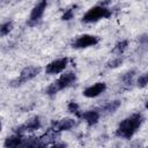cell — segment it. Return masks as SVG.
Wrapping results in <instances>:
<instances>
[{"label":"cell","instance_id":"44dd1931","mask_svg":"<svg viewBox=\"0 0 148 148\" xmlns=\"http://www.w3.org/2000/svg\"><path fill=\"white\" fill-rule=\"evenodd\" d=\"M1 128H2V124H1V120H0V132H1Z\"/></svg>","mask_w":148,"mask_h":148},{"label":"cell","instance_id":"ba28073f","mask_svg":"<svg viewBox=\"0 0 148 148\" xmlns=\"http://www.w3.org/2000/svg\"><path fill=\"white\" fill-rule=\"evenodd\" d=\"M40 127V120H39V117L35 116L32 118H30L29 120H27L24 124L20 125L18 127H16V133H23V132H32V131H36Z\"/></svg>","mask_w":148,"mask_h":148},{"label":"cell","instance_id":"8992f818","mask_svg":"<svg viewBox=\"0 0 148 148\" xmlns=\"http://www.w3.org/2000/svg\"><path fill=\"white\" fill-rule=\"evenodd\" d=\"M47 6V1L46 0H39L32 8L30 16H29V24H35L37 22L40 21V18L44 15V12L46 9Z\"/></svg>","mask_w":148,"mask_h":148},{"label":"cell","instance_id":"9c48e42d","mask_svg":"<svg viewBox=\"0 0 148 148\" xmlns=\"http://www.w3.org/2000/svg\"><path fill=\"white\" fill-rule=\"evenodd\" d=\"M105 89H106V84L104 82H97L92 86L87 87L83 90V96H86L88 98H94V97H97L101 94H103L105 91Z\"/></svg>","mask_w":148,"mask_h":148},{"label":"cell","instance_id":"4fadbf2b","mask_svg":"<svg viewBox=\"0 0 148 148\" xmlns=\"http://www.w3.org/2000/svg\"><path fill=\"white\" fill-rule=\"evenodd\" d=\"M127 46H128V40L127 39H124V40H120V42H118L116 45H114V47H113V52L114 53H117V54H121L126 49H127Z\"/></svg>","mask_w":148,"mask_h":148},{"label":"cell","instance_id":"5b68a950","mask_svg":"<svg viewBox=\"0 0 148 148\" xmlns=\"http://www.w3.org/2000/svg\"><path fill=\"white\" fill-rule=\"evenodd\" d=\"M98 42H99V38H98L97 36L84 34V35L79 36V37L73 42L72 46H73L74 49H86V47H90V46L97 45Z\"/></svg>","mask_w":148,"mask_h":148},{"label":"cell","instance_id":"5bb4252c","mask_svg":"<svg viewBox=\"0 0 148 148\" xmlns=\"http://www.w3.org/2000/svg\"><path fill=\"white\" fill-rule=\"evenodd\" d=\"M119 106H120V101H112V102H108L103 106V110L105 112L110 113V112H114Z\"/></svg>","mask_w":148,"mask_h":148},{"label":"cell","instance_id":"7a4b0ae2","mask_svg":"<svg viewBox=\"0 0 148 148\" xmlns=\"http://www.w3.org/2000/svg\"><path fill=\"white\" fill-rule=\"evenodd\" d=\"M75 80H76L75 73H73V72H66V73L61 74V76H60L58 80H56L54 82H52V83L46 88L45 92H46L47 95L52 96V95L57 94L58 91H60V90H62V89H65V88L71 87V86L75 82Z\"/></svg>","mask_w":148,"mask_h":148},{"label":"cell","instance_id":"8fae6325","mask_svg":"<svg viewBox=\"0 0 148 148\" xmlns=\"http://www.w3.org/2000/svg\"><path fill=\"white\" fill-rule=\"evenodd\" d=\"M79 117L81 119H83L88 125H95L97 124L98 119H99V112L96 110H89V111H84V112H80Z\"/></svg>","mask_w":148,"mask_h":148},{"label":"cell","instance_id":"9a60e30c","mask_svg":"<svg viewBox=\"0 0 148 148\" xmlns=\"http://www.w3.org/2000/svg\"><path fill=\"white\" fill-rule=\"evenodd\" d=\"M13 29V23L9 22H5L2 24H0V36H6L8 35Z\"/></svg>","mask_w":148,"mask_h":148},{"label":"cell","instance_id":"7c38bea8","mask_svg":"<svg viewBox=\"0 0 148 148\" xmlns=\"http://www.w3.org/2000/svg\"><path fill=\"white\" fill-rule=\"evenodd\" d=\"M23 136L21 133H16V134H13L8 138H6L5 140V147H18V146H22V142H23Z\"/></svg>","mask_w":148,"mask_h":148},{"label":"cell","instance_id":"3957f363","mask_svg":"<svg viewBox=\"0 0 148 148\" xmlns=\"http://www.w3.org/2000/svg\"><path fill=\"white\" fill-rule=\"evenodd\" d=\"M112 15L111 10L104 6H94L91 7L82 17V22L84 23H94L102 18H108Z\"/></svg>","mask_w":148,"mask_h":148},{"label":"cell","instance_id":"30bf717a","mask_svg":"<svg viewBox=\"0 0 148 148\" xmlns=\"http://www.w3.org/2000/svg\"><path fill=\"white\" fill-rule=\"evenodd\" d=\"M75 126V120L72 118H64L58 121H53L52 124V131L53 132H61V131H68L72 127Z\"/></svg>","mask_w":148,"mask_h":148},{"label":"cell","instance_id":"6da1fadb","mask_svg":"<svg viewBox=\"0 0 148 148\" xmlns=\"http://www.w3.org/2000/svg\"><path fill=\"white\" fill-rule=\"evenodd\" d=\"M143 121V117L141 113H133L130 117L125 118L117 127L116 134L124 139H131L135 132L140 128L141 124Z\"/></svg>","mask_w":148,"mask_h":148},{"label":"cell","instance_id":"ffe728a7","mask_svg":"<svg viewBox=\"0 0 148 148\" xmlns=\"http://www.w3.org/2000/svg\"><path fill=\"white\" fill-rule=\"evenodd\" d=\"M134 73H135L134 71L127 72V73H125V74L123 75V77H121V79L124 80V82H125V83H127V84H128V83H131V82H132V80H133V77H134Z\"/></svg>","mask_w":148,"mask_h":148},{"label":"cell","instance_id":"52a82bcc","mask_svg":"<svg viewBox=\"0 0 148 148\" xmlns=\"http://www.w3.org/2000/svg\"><path fill=\"white\" fill-rule=\"evenodd\" d=\"M68 64V58H59V59H56L51 62H49L45 67V72L46 74H50V75H53V74H59L61 73L66 66Z\"/></svg>","mask_w":148,"mask_h":148},{"label":"cell","instance_id":"2e32d148","mask_svg":"<svg viewBox=\"0 0 148 148\" xmlns=\"http://www.w3.org/2000/svg\"><path fill=\"white\" fill-rule=\"evenodd\" d=\"M67 109H68V111L71 113H74L75 116L79 117V114H80V106H79V104L76 102H69L68 105H67Z\"/></svg>","mask_w":148,"mask_h":148},{"label":"cell","instance_id":"ac0fdd59","mask_svg":"<svg viewBox=\"0 0 148 148\" xmlns=\"http://www.w3.org/2000/svg\"><path fill=\"white\" fill-rule=\"evenodd\" d=\"M74 17V8H69V9H67V10H65V13L62 14V16H61V18L64 20V21H69V20H72Z\"/></svg>","mask_w":148,"mask_h":148},{"label":"cell","instance_id":"e0dca14e","mask_svg":"<svg viewBox=\"0 0 148 148\" xmlns=\"http://www.w3.org/2000/svg\"><path fill=\"white\" fill-rule=\"evenodd\" d=\"M147 83H148V75L145 73V74L139 76V79H138V87L145 88L147 86Z\"/></svg>","mask_w":148,"mask_h":148},{"label":"cell","instance_id":"d6986e66","mask_svg":"<svg viewBox=\"0 0 148 148\" xmlns=\"http://www.w3.org/2000/svg\"><path fill=\"white\" fill-rule=\"evenodd\" d=\"M121 62H123V59H121L120 57H118V58L112 59L111 61H109V62H108V67H110V68H116V67H118L119 65H121Z\"/></svg>","mask_w":148,"mask_h":148},{"label":"cell","instance_id":"277c9868","mask_svg":"<svg viewBox=\"0 0 148 148\" xmlns=\"http://www.w3.org/2000/svg\"><path fill=\"white\" fill-rule=\"evenodd\" d=\"M40 73V67H37V66H28L25 68L22 69V72L20 73V76L14 80L12 82L13 86H20V84H23L30 80H32L34 77H36L38 74Z\"/></svg>","mask_w":148,"mask_h":148}]
</instances>
